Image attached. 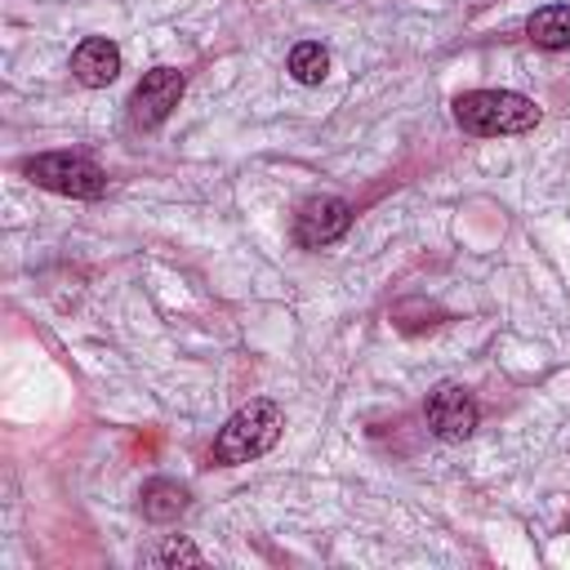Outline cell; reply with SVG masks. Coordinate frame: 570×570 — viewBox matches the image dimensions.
Masks as SVG:
<instances>
[{
  "instance_id": "cell-1",
  "label": "cell",
  "mask_w": 570,
  "mask_h": 570,
  "mask_svg": "<svg viewBox=\"0 0 570 570\" xmlns=\"http://www.w3.org/2000/svg\"><path fill=\"white\" fill-rule=\"evenodd\" d=\"M281 428H285V414L276 401L267 396H254L245 401L214 436L209 445V463L214 468H236V463H249V459H263L276 441H281Z\"/></svg>"
},
{
  "instance_id": "cell-2",
  "label": "cell",
  "mask_w": 570,
  "mask_h": 570,
  "mask_svg": "<svg viewBox=\"0 0 570 570\" xmlns=\"http://www.w3.org/2000/svg\"><path fill=\"white\" fill-rule=\"evenodd\" d=\"M539 107L525 94L512 89H468L454 98V125L472 138H508V134H530L539 125Z\"/></svg>"
},
{
  "instance_id": "cell-3",
  "label": "cell",
  "mask_w": 570,
  "mask_h": 570,
  "mask_svg": "<svg viewBox=\"0 0 570 570\" xmlns=\"http://www.w3.org/2000/svg\"><path fill=\"white\" fill-rule=\"evenodd\" d=\"M22 174L58 196H76V200H98L107 191V174L89 160V156H71V151H45L22 160Z\"/></svg>"
},
{
  "instance_id": "cell-4",
  "label": "cell",
  "mask_w": 570,
  "mask_h": 570,
  "mask_svg": "<svg viewBox=\"0 0 570 570\" xmlns=\"http://www.w3.org/2000/svg\"><path fill=\"white\" fill-rule=\"evenodd\" d=\"M476 419H481V405L463 383L445 379L423 401V423H428V432L436 441H468L476 432Z\"/></svg>"
},
{
  "instance_id": "cell-5",
  "label": "cell",
  "mask_w": 570,
  "mask_h": 570,
  "mask_svg": "<svg viewBox=\"0 0 570 570\" xmlns=\"http://www.w3.org/2000/svg\"><path fill=\"white\" fill-rule=\"evenodd\" d=\"M347 227H352V205L343 196H330V191L307 196L294 214V240L303 249H325V245L343 240Z\"/></svg>"
},
{
  "instance_id": "cell-6",
  "label": "cell",
  "mask_w": 570,
  "mask_h": 570,
  "mask_svg": "<svg viewBox=\"0 0 570 570\" xmlns=\"http://www.w3.org/2000/svg\"><path fill=\"white\" fill-rule=\"evenodd\" d=\"M183 89H187V80H183L178 67H151V71H142V80L134 85V98H129L134 129H156L178 107Z\"/></svg>"
},
{
  "instance_id": "cell-7",
  "label": "cell",
  "mask_w": 570,
  "mask_h": 570,
  "mask_svg": "<svg viewBox=\"0 0 570 570\" xmlns=\"http://www.w3.org/2000/svg\"><path fill=\"white\" fill-rule=\"evenodd\" d=\"M71 76L85 85V89H102L120 76V49L116 40L107 36H85L76 49H71Z\"/></svg>"
},
{
  "instance_id": "cell-8",
  "label": "cell",
  "mask_w": 570,
  "mask_h": 570,
  "mask_svg": "<svg viewBox=\"0 0 570 570\" xmlns=\"http://www.w3.org/2000/svg\"><path fill=\"white\" fill-rule=\"evenodd\" d=\"M187 503H191L187 485H178L169 476H151L142 485V494H138V508H142L147 521H174L178 512H187Z\"/></svg>"
},
{
  "instance_id": "cell-9",
  "label": "cell",
  "mask_w": 570,
  "mask_h": 570,
  "mask_svg": "<svg viewBox=\"0 0 570 570\" xmlns=\"http://www.w3.org/2000/svg\"><path fill=\"white\" fill-rule=\"evenodd\" d=\"M525 36L539 49H548V53L570 49V4H543V9H534L525 18Z\"/></svg>"
},
{
  "instance_id": "cell-10",
  "label": "cell",
  "mask_w": 570,
  "mask_h": 570,
  "mask_svg": "<svg viewBox=\"0 0 570 570\" xmlns=\"http://www.w3.org/2000/svg\"><path fill=\"white\" fill-rule=\"evenodd\" d=\"M289 76L298 80V85H321L325 76H330V49L321 45V40H298L294 49H289Z\"/></svg>"
},
{
  "instance_id": "cell-11",
  "label": "cell",
  "mask_w": 570,
  "mask_h": 570,
  "mask_svg": "<svg viewBox=\"0 0 570 570\" xmlns=\"http://www.w3.org/2000/svg\"><path fill=\"white\" fill-rule=\"evenodd\" d=\"M142 561H147V566H205V552H200L196 543H187V539L169 534L165 543L147 548V552H142Z\"/></svg>"
}]
</instances>
